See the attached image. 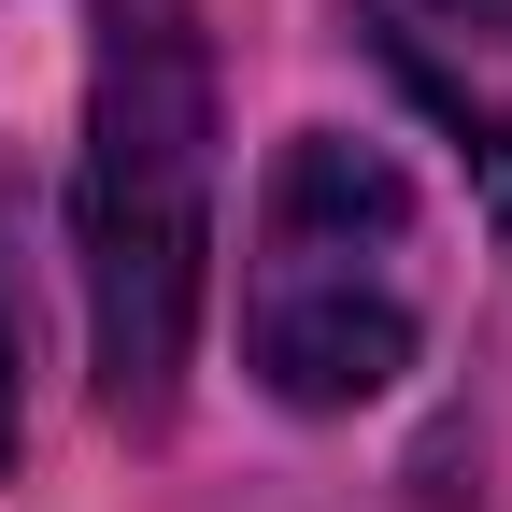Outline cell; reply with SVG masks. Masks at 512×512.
Instances as JSON below:
<instances>
[{"mask_svg":"<svg viewBox=\"0 0 512 512\" xmlns=\"http://www.w3.org/2000/svg\"><path fill=\"white\" fill-rule=\"evenodd\" d=\"M86 328H100V399L128 427L171 413L185 342H200V256H214V43L200 0H86Z\"/></svg>","mask_w":512,"mask_h":512,"instance_id":"obj_1","label":"cell"},{"mask_svg":"<svg viewBox=\"0 0 512 512\" xmlns=\"http://www.w3.org/2000/svg\"><path fill=\"white\" fill-rule=\"evenodd\" d=\"M413 313H427V214L399 157L299 128L256 185L242 228V356L285 413H356L413 370Z\"/></svg>","mask_w":512,"mask_h":512,"instance_id":"obj_2","label":"cell"},{"mask_svg":"<svg viewBox=\"0 0 512 512\" xmlns=\"http://www.w3.org/2000/svg\"><path fill=\"white\" fill-rule=\"evenodd\" d=\"M370 57L413 86V114L470 157L484 214L512 228V0H370Z\"/></svg>","mask_w":512,"mask_h":512,"instance_id":"obj_3","label":"cell"},{"mask_svg":"<svg viewBox=\"0 0 512 512\" xmlns=\"http://www.w3.org/2000/svg\"><path fill=\"white\" fill-rule=\"evenodd\" d=\"M15 427H29V299L0 271V456H15Z\"/></svg>","mask_w":512,"mask_h":512,"instance_id":"obj_4","label":"cell"}]
</instances>
